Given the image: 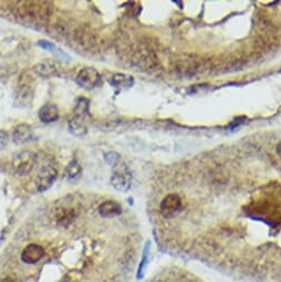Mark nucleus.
Here are the masks:
<instances>
[{
	"instance_id": "obj_1",
	"label": "nucleus",
	"mask_w": 281,
	"mask_h": 282,
	"mask_svg": "<svg viewBox=\"0 0 281 282\" xmlns=\"http://www.w3.org/2000/svg\"><path fill=\"white\" fill-rule=\"evenodd\" d=\"M16 11L27 21H45L51 16V3L48 1H18Z\"/></svg>"
},
{
	"instance_id": "obj_2",
	"label": "nucleus",
	"mask_w": 281,
	"mask_h": 282,
	"mask_svg": "<svg viewBox=\"0 0 281 282\" xmlns=\"http://www.w3.org/2000/svg\"><path fill=\"white\" fill-rule=\"evenodd\" d=\"M34 95V80L31 75L23 72L19 78L17 93H16V105L19 107L28 106L33 99Z\"/></svg>"
},
{
	"instance_id": "obj_3",
	"label": "nucleus",
	"mask_w": 281,
	"mask_h": 282,
	"mask_svg": "<svg viewBox=\"0 0 281 282\" xmlns=\"http://www.w3.org/2000/svg\"><path fill=\"white\" fill-rule=\"evenodd\" d=\"M113 174L111 177V185L119 192H127L132 185V173L123 161L112 166Z\"/></svg>"
},
{
	"instance_id": "obj_4",
	"label": "nucleus",
	"mask_w": 281,
	"mask_h": 282,
	"mask_svg": "<svg viewBox=\"0 0 281 282\" xmlns=\"http://www.w3.org/2000/svg\"><path fill=\"white\" fill-rule=\"evenodd\" d=\"M37 155L31 151H22L18 153L12 160V168L19 176H27L33 169Z\"/></svg>"
},
{
	"instance_id": "obj_5",
	"label": "nucleus",
	"mask_w": 281,
	"mask_h": 282,
	"mask_svg": "<svg viewBox=\"0 0 281 282\" xmlns=\"http://www.w3.org/2000/svg\"><path fill=\"white\" fill-rule=\"evenodd\" d=\"M76 83L85 90H93L101 83V75L94 68H84L76 76Z\"/></svg>"
},
{
	"instance_id": "obj_6",
	"label": "nucleus",
	"mask_w": 281,
	"mask_h": 282,
	"mask_svg": "<svg viewBox=\"0 0 281 282\" xmlns=\"http://www.w3.org/2000/svg\"><path fill=\"white\" fill-rule=\"evenodd\" d=\"M58 177V171L54 166L48 165L43 167L38 174L37 179H35V187L37 191L43 193L53 185L55 179Z\"/></svg>"
},
{
	"instance_id": "obj_7",
	"label": "nucleus",
	"mask_w": 281,
	"mask_h": 282,
	"mask_svg": "<svg viewBox=\"0 0 281 282\" xmlns=\"http://www.w3.org/2000/svg\"><path fill=\"white\" fill-rule=\"evenodd\" d=\"M182 207V201L178 195L170 194L161 203V213L164 217L174 216Z\"/></svg>"
},
{
	"instance_id": "obj_8",
	"label": "nucleus",
	"mask_w": 281,
	"mask_h": 282,
	"mask_svg": "<svg viewBox=\"0 0 281 282\" xmlns=\"http://www.w3.org/2000/svg\"><path fill=\"white\" fill-rule=\"evenodd\" d=\"M44 256V249L40 245L31 244L25 247L21 254V260L24 264L34 265Z\"/></svg>"
},
{
	"instance_id": "obj_9",
	"label": "nucleus",
	"mask_w": 281,
	"mask_h": 282,
	"mask_svg": "<svg viewBox=\"0 0 281 282\" xmlns=\"http://www.w3.org/2000/svg\"><path fill=\"white\" fill-rule=\"evenodd\" d=\"M13 142L16 144H24V143L32 141L33 138V130L27 123L19 124L12 133Z\"/></svg>"
},
{
	"instance_id": "obj_10",
	"label": "nucleus",
	"mask_w": 281,
	"mask_h": 282,
	"mask_svg": "<svg viewBox=\"0 0 281 282\" xmlns=\"http://www.w3.org/2000/svg\"><path fill=\"white\" fill-rule=\"evenodd\" d=\"M33 71L42 78H51V76L58 75L59 68L53 61H42L33 66Z\"/></svg>"
},
{
	"instance_id": "obj_11",
	"label": "nucleus",
	"mask_w": 281,
	"mask_h": 282,
	"mask_svg": "<svg viewBox=\"0 0 281 282\" xmlns=\"http://www.w3.org/2000/svg\"><path fill=\"white\" fill-rule=\"evenodd\" d=\"M59 109L58 106L53 103L44 104L41 109L39 110V119L43 123H52L59 119Z\"/></svg>"
},
{
	"instance_id": "obj_12",
	"label": "nucleus",
	"mask_w": 281,
	"mask_h": 282,
	"mask_svg": "<svg viewBox=\"0 0 281 282\" xmlns=\"http://www.w3.org/2000/svg\"><path fill=\"white\" fill-rule=\"evenodd\" d=\"M122 213V208L119 203L114 201H106L102 203L99 206V214L102 217L105 218H111L115 217L117 215Z\"/></svg>"
},
{
	"instance_id": "obj_13",
	"label": "nucleus",
	"mask_w": 281,
	"mask_h": 282,
	"mask_svg": "<svg viewBox=\"0 0 281 282\" xmlns=\"http://www.w3.org/2000/svg\"><path fill=\"white\" fill-rule=\"evenodd\" d=\"M111 83L116 89L125 90L131 88L133 83H134V79H133V76L124 73H116L112 76Z\"/></svg>"
},
{
	"instance_id": "obj_14",
	"label": "nucleus",
	"mask_w": 281,
	"mask_h": 282,
	"mask_svg": "<svg viewBox=\"0 0 281 282\" xmlns=\"http://www.w3.org/2000/svg\"><path fill=\"white\" fill-rule=\"evenodd\" d=\"M69 130L74 136L78 137L85 135L86 132H88V129H86V125L83 122V119L76 116H74L73 119L69 122Z\"/></svg>"
},
{
	"instance_id": "obj_15",
	"label": "nucleus",
	"mask_w": 281,
	"mask_h": 282,
	"mask_svg": "<svg viewBox=\"0 0 281 282\" xmlns=\"http://www.w3.org/2000/svg\"><path fill=\"white\" fill-rule=\"evenodd\" d=\"M76 217V213L73 208H60L57 214V220L61 225H69Z\"/></svg>"
},
{
	"instance_id": "obj_16",
	"label": "nucleus",
	"mask_w": 281,
	"mask_h": 282,
	"mask_svg": "<svg viewBox=\"0 0 281 282\" xmlns=\"http://www.w3.org/2000/svg\"><path fill=\"white\" fill-rule=\"evenodd\" d=\"M82 174V168L76 161H72L68 164V166L64 169V175L68 179H76Z\"/></svg>"
},
{
	"instance_id": "obj_17",
	"label": "nucleus",
	"mask_w": 281,
	"mask_h": 282,
	"mask_svg": "<svg viewBox=\"0 0 281 282\" xmlns=\"http://www.w3.org/2000/svg\"><path fill=\"white\" fill-rule=\"evenodd\" d=\"M75 116L76 117H81V119H83V116L88 115L89 113V101L85 100V99H80L78 104L75 106Z\"/></svg>"
},
{
	"instance_id": "obj_18",
	"label": "nucleus",
	"mask_w": 281,
	"mask_h": 282,
	"mask_svg": "<svg viewBox=\"0 0 281 282\" xmlns=\"http://www.w3.org/2000/svg\"><path fill=\"white\" fill-rule=\"evenodd\" d=\"M104 160H105L106 164L112 167V166H114L115 164L119 163L120 161H122V158H121V155L119 153L109 152V153L104 154Z\"/></svg>"
},
{
	"instance_id": "obj_19",
	"label": "nucleus",
	"mask_w": 281,
	"mask_h": 282,
	"mask_svg": "<svg viewBox=\"0 0 281 282\" xmlns=\"http://www.w3.org/2000/svg\"><path fill=\"white\" fill-rule=\"evenodd\" d=\"M8 134L4 131H0V151H2L8 144Z\"/></svg>"
},
{
	"instance_id": "obj_20",
	"label": "nucleus",
	"mask_w": 281,
	"mask_h": 282,
	"mask_svg": "<svg viewBox=\"0 0 281 282\" xmlns=\"http://www.w3.org/2000/svg\"><path fill=\"white\" fill-rule=\"evenodd\" d=\"M38 45H39V47H41L42 49H44V50L52 51V50L55 49L54 44L52 42H49V41H45V40H40L39 42H38Z\"/></svg>"
},
{
	"instance_id": "obj_21",
	"label": "nucleus",
	"mask_w": 281,
	"mask_h": 282,
	"mask_svg": "<svg viewBox=\"0 0 281 282\" xmlns=\"http://www.w3.org/2000/svg\"><path fill=\"white\" fill-rule=\"evenodd\" d=\"M277 153H278V155L281 157V142L277 145Z\"/></svg>"
},
{
	"instance_id": "obj_22",
	"label": "nucleus",
	"mask_w": 281,
	"mask_h": 282,
	"mask_svg": "<svg viewBox=\"0 0 281 282\" xmlns=\"http://www.w3.org/2000/svg\"><path fill=\"white\" fill-rule=\"evenodd\" d=\"M3 282H16V281H13V280H11L10 278H7Z\"/></svg>"
}]
</instances>
